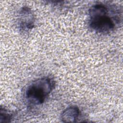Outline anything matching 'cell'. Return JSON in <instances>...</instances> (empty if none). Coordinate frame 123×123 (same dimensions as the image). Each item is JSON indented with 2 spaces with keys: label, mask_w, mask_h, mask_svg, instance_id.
<instances>
[{
  "label": "cell",
  "mask_w": 123,
  "mask_h": 123,
  "mask_svg": "<svg viewBox=\"0 0 123 123\" xmlns=\"http://www.w3.org/2000/svg\"><path fill=\"white\" fill-rule=\"evenodd\" d=\"M80 115V110L76 106H71L62 113L61 118L64 123H75Z\"/></svg>",
  "instance_id": "obj_4"
},
{
  "label": "cell",
  "mask_w": 123,
  "mask_h": 123,
  "mask_svg": "<svg viewBox=\"0 0 123 123\" xmlns=\"http://www.w3.org/2000/svg\"><path fill=\"white\" fill-rule=\"evenodd\" d=\"M55 86L53 78L45 76L32 82L25 88L24 99L28 106L33 107L43 104Z\"/></svg>",
  "instance_id": "obj_2"
},
{
  "label": "cell",
  "mask_w": 123,
  "mask_h": 123,
  "mask_svg": "<svg viewBox=\"0 0 123 123\" xmlns=\"http://www.w3.org/2000/svg\"><path fill=\"white\" fill-rule=\"evenodd\" d=\"M121 21V11L116 5L99 2L89 9L88 25L97 33L104 35L111 33Z\"/></svg>",
  "instance_id": "obj_1"
},
{
  "label": "cell",
  "mask_w": 123,
  "mask_h": 123,
  "mask_svg": "<svg viewBox=\"0 0 123 123\" xmlns=\"http://www.w3.org/2000/svg\"><path fill=\"white\" fill-rule=\"evenodd\" d=\"M12 118V114L5 108H0V123H9Z\"/></svg>",
  "instance_id": "obj_5"
},
{
  "label": "cell",
  "mask_w": 123,
  "mask_h": 123,
  "mask_svg": "<svg viewBox=\"0 0 123 123\" xmlns=\"http://www.w3.org/2000/svg\"><path fill=\"white\" fill-rule=\"evenodd\" d=\"M17 20L18 26L21 31H29L35 26V14L31 9L27 6H24L20 9Z\"/></svg>",
  "instance_id": "obj_3"
}]
</instances>
